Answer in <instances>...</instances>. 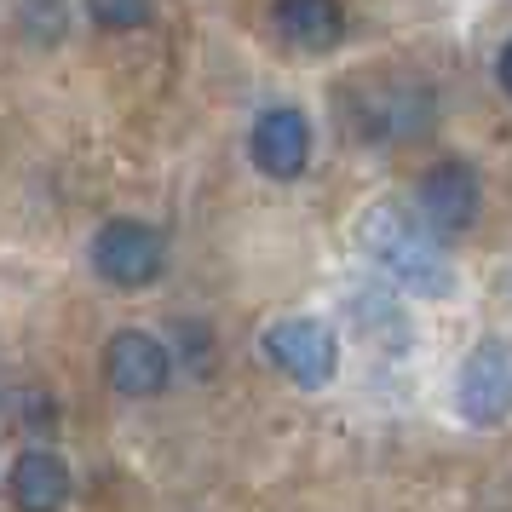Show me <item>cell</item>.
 Listing matches in <instances>:
<instances>
[{
    "label": "cell",
    "mask_w": 512,
    "mask_h": 512,
    "mask_svg": "<svg viewBox=\"0 0 512 512\" xmlns=\"http://www.w3.org/2000/svg\"><path fill=\"white\" fill-rule=\"evenodd\" d=\"M357 242H363V254H369L392 282H403L409 294L443 300V294L455 288V265L443 254V242L426 231L409 208H397V202H380V208L363 213Z\"/></svg>",
    "instance_id": "1"
},
{
    "label": "cell",
    "mask_w": 512,
    "mask_h": 512,
    "mask_svg": "<svg viewBox=\"0 0 512 512\" xmlns=\"http://www.w3.org/2000/svg\"><path fill=\"white\" fill-rule=\"evenodd\" d=\"M93 271L110 288H150L167 271V242L144 219H110L93 236Z\"/></svg>",
    "instance_id": "2"
},
{
    "label": "cell",
    "mask_w": 512,
    "mask_h": 512,
    "mask_svg": "<svg viewBox=\"0 0 512 512\" xmlns=\"http://www.w3.org/2000/svg\"><path fill=\"white\" fill-rule=\"evenodd\" d=\"M265 357L305 392H317L340 374V340L311 317H282V323L265 328Z\"/></svg>",
    "instance_id": "3"
},
{
    "label": "cell",
    "mask_w": 512,
    "mask_h": 512,
    "mask_svg": "<svg viewBox=\"0 0 512 512\" xmlns=\"http://www.w3.org/2000/svg\"><path fill=\"white\" fill-rule=\"evenodd\" d=\"M455 409L466 426H501L512 415V346L484 340L466 357L455 380Z\"/></svg>",
    "instance_id": "4"
},
{
    "label": "cell",
    "mask_w": 512,
    "mask_h": 512,
    "mask_svg": "<svg viewBox=\"0 0 512 512\" xmlns=\"http://www.w3.org/2000/svg\"><path fill=\"white\" fill-rule=\"evenodd\" d=\"M104 380L116 386L121 397H162L167 380H173V357L156 334H139V328H121L104 346Z\"/></svg>",
    "instance_id": "5"
},
{
    "label": "cell",
    "mask_w": 512,
    "mask_h": 512,
    "mask_svg": "<svg viewBox=\"0 0 512 512\" xmlns=\"http://www.w3.org/2000/svg\"><path fill=\"white\" fill-rule=\"evenodd\" d=\"M478 202H484V185H478V173L466 162H438L420 173L415 185V208L426 213V225L443 236L466 231L472 219H478Z\"/></svg>",
    "instance_id": "6"
},
{
    "label": "cell",
    "mask_w": 512,
    "mask_h": 512,
    "mask_svg": "<svg viewBox=\"0 0 512 512\" xmlns=\"http://www.w3.org/2000/svg\"><path fill=\"white\" fill-rule=\"evenodd\" d=\"M369 104H357V133H369V139H420L426 127H432V93L426 87H409V81H374Z\"/></svg>",
    "instance_id": "7"
},
{
    "label": "cell",
    "mask_w": 512,
    "mask_h": 512,
    "mask_svg": "<svg viewBox=\"0 0 512 512\" xmlns=\"http://www.w3.org/2000/svg\"><path fill=\"white\" fill-rule=\"evenodd\" d=\"M254 167L265 179H300L305 162H311V121L294 110V104H271L265 116L254 121Z\"/></svg>",
    "instance_id": "8"
},
{
    "label": "cell",
    "mask_w": 512,
    "mask_h": 512,
    "mask_svg": "<svg viewBox=\"0 0 512 512\" xmlns=\"http://www.w3.org/2000/svg\"><path fill=\"white\" fill-rule=\"evenodd\" d=\"M6 484H12V501L29 512H52L70 501V466L64 455H52V449H24L12 472H6Z\"/></svg>",
    "instance_id": "9"
},
{
    "label": "cell",
    "mask_w": 512,
    "mask_h": 512,
    "mask_svg": "<svg viewBox=\"0 0 512 512\" xmlns=\"http://www.w3.org/2000/svg\"><path fill=\"white\" fill-rule=\"evenodd\" d=\"M277 29L300 52H334L346 41V12L340 0H277Z\"/></svg>",
    "instance_id": "10"
},
{
    "label": "cell",
    "mask_w": 512,
    "mask_h": 512,
    "mask_svg": "<svg viewBox=\"0 0 512 512\" xmlns=\"http://www.w3.org/2000/svg\"><path fill=\"white\" fill-rule=\"evenodd\" d=\"M87 12L104 29H144L150 24V0H87Z\"/></svg>",
    "instance_id": "11"
},
{
    "label": "cell",
    "mask_w": 512,
    "mask_h": 512,
    "mask_svg": "<svg viewBox=\"0 0 512 512\" xmlns=\"http://www.w3.org/2000/svg\"><path fill=\"white\" fill-rule=\"evenodd\" d=\"M495 75H501V87H507V98H512V41L501 47V58H495Z\"/></svg>",
    "instance_id": "12"
}]
</instances>
